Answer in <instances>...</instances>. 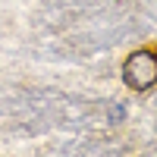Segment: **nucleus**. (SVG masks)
I'll return each mask as SVG.
<instances>
[{
	"label": "nucleus",
	"instance_id": "nucleus-1",
	"mask_svg": "<svg viewBox=\"0 0 157 157\" xmlns=\"http://www.w3.org/2000/svg\"><path fill=\"white\" fill-rule=\"evenodd\" d=\"M123 82L132 91H148L157 85V54L154 50H135L123 66Z\"/></svg>",
	"mask_w": 157,
	"mask_h": 157
}]
</instances>
